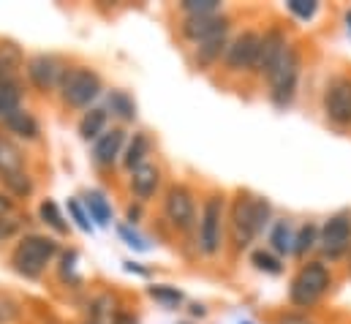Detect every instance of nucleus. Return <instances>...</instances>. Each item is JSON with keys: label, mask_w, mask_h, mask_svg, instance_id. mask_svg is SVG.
I'll return each instance as SVG.
<instances>
[{"label": "nucleus", "mask_w": 351, "mask_h": 324, "mask_svg": "<svg viewBox=\"0 0 351 324\" xmlns=\"http://www.w3.org/2000/svg\"><path fill=\"white\" fill-rule=\"evenodd\" d=\"M269 221V202L251 196V194H240L232 205V238L237 248H245L251 243Z\"/></svg>", "instance_id": "f257e3e1"}, {"label": "nucleus", "mask_w": 351, "mask_h": 324, "mask_svg": "<svg viewBox=\"0 0 351 324\" xmlns=\"http://www.w3.org/2000/svg\"><path fill=\"white\" fill-rule=\"evenodd\" d=\"M58 256V243L52 238H44V235H27L22 238L14 253H11V264L19 275L25 278H38L49 264L52 259Z\"/></svg>", "instance_id": "f03ea898"}, {"label": "nucleus", "mask_w": 351, "mask_h": 324, "mask_svg": "<svg viewBox=\"0 0 351 324\" xmlns=\"http://www.w3.org/2000/svg\"><path fill=\"white\" fill-rule=\"evenodd\" d=\"M330 284H332V275H330L327 264L308 262L294 275V281L289 286V300L297 308H311V305H316L322 300V294L330 289Z\"/></svg>", "instance_id": "7ed1b4c3"}, {"label": "nucleus", "mask_w": 351, "mask_h": 324, "mask_svg": "<svg viewBox=\"0 0 351 324\" xmlns=\"http://www.w3.org/2000/svg\"><path fill=\"white\" fill-rule=\"evenodd\" d=\"M101 93V77L95 71H90L85 66H77V69H69L66 77L60 82V95L69 106L74 109H85L90 106V101Z\"/></svg>", "instance_id": "20e7f679"}, {"label": "nucleus", "mask_w": 351, "mask_h": 324, "mask_svg": "<svg viewBox=\"0 0 351 324\" xmlns=\"http://www.w3.org/2000/svg\"><path fill=\"white\" fill-rule=\"evenodd\" d=\"M223 240V196L213 194L204 199L202 218H199V248L207 256H215Z\"/></svg>", "instance_id": "39448f33"}, {"label": "nucleus", "mask_w": 351, "mask_h": 324, "mask_svg": "<svg viewBox=\"0 0 351 324\" xmlns=\"http://www.w3.org/2000/svg\"><path fill=\"white\" fill-rule=\"evenodd\" d=\"M297 80H300V52L294 47H289L283 60L278 63V69L269 74V95H272L275 106L291 104V98L297 93Z\"/></svg>", "instance_id": "423d86ee"}, {"label": "nucleus", "mask_w": 351, "mask_h": 324, "mask_svg": "<svg viewBox=\"0 0 351 324\" xmlns=\"http://www.w3.org/2000/svg\"><path fill=\"white\" fill-rule=\"evenodd\" d=\"M259 44H262V36H259V33H254V30L240 33V36L226 47V55H223L226 69H229V71H254L256 55H259Z\"/></svg>", "instance_id": "0eeeda50"}, {"label": "nucleus", "mask_w": 351, "mask_h": 324, "mask_svg": "<svg viewBox=\"0 0 351 324\" xmlns=\"http://www.w3.org/2000/svg\"><path fill=\"white\" fill-rule=\"evenodd\" d=\"M319 248L324 251V256L330 259H341L351 248V216L349 213H338L332 216L319 238Z\"/></svg>", "instance_id": "6e6552de"}, {"label": "nucleus", "mask_w": 351, "mask_h": 324, "mask_svg": "<svg viewBox=\"0 0 351 324\" xmlns=\"http://www.w3.org/2000/svg\"><path fill=\"white\" fill-rule=\"evenodd\" d=\"M66 66L52 55H36L27 60V80L33 82L41 93L60 90V82L66 77Z\"/></svg>", "instance_id": "1a4fd4ad"}, {"label": "nucleus", "mask_w": 351, "mask_h": 324, "mask_svg": "<svg viewBox=\"0 0 351 324\" xmlns=\"http://www.w3.org/2000/svg\"><path fill=\"white\" fill-rule=\"evenodd\" d=\"M286 49H289V44H286V33L278 30V27L267 30V33L262 36V44H259V55H256V66H254V71H256V74H264V77L269 80V74H272V71L278 69V63L283 60Z\"/></svg>", "instance_id": "9d476101"}, {"label": "nucleus", "mask_w": 351, "mask_h": 324, "mask_svg": "<svg viewBox=\"0 0 351 324\" xmlns=\"http://www.w3.org/2000/svg\"><path fill=\"white\" fill-rule=\"evenodd\" d=\"M164 210H167V218L175 224L177 229H188L196 218V202H193V194L185 188V185H172L167 191V199H164Z\"/></svg>", "instance_id": "9b49d317"}, {"label": "nucleus", "mask_w": 351, "mask_h": 324, "mask_svg": "<svg viewBox=\"0 0 351 324\" xmlns=\"http://www.w3.org/2000/svg\"><path fill=\"white\" fill-rule=\"evenodd\" d=\"M229 16L223 14H207V16H185L182 22V36L202 44L207 38H218V36H226L229 33Z\"/></svg>", "instance_id": "f8f14e48"}, {"label": "nucleus", "mask_w": 351, "mask_h": 324, "mask_svg": "<svg viewBox=\"0 0 351 324\" xmlns=\"http://www.w3.org/2000/svg\"><path fill=\"white\" fill-rule=\"evenodd\" d=\"M324 112L332 123L351 126V80H335L327 87Z\"/></svg>", "instance_id": "ddd939ff"}, {"label": "nucleus", "mask_w": 351, "mask_h": 324, "mask_svg": "<svg viewBox=\"0 0 351 324\" xmlns=\"http://www.w3.org/2000/svg\"><path fill=\"white\" fill-rule=\"evenodd\" d=\"M123 142H125V131L123 128H112V131H104L95 145H93V161L98 166H112L117 161L120 150H123Z\"/></svg>", "instance_id": "4468645a"}, {"label": "nucleus", "mask_w": 351, "mask_h": 324, "mask_svg": "<svg viewBox=\"0 0 351 324\" xmlns=\"http://www.w3.org/2000/svg\"><path fill=\"white\" fill-rule=\"evenodd\" d=\"M161 185V169L156 163H142L131 172V191L139 202H147L150 196H156Z\"/></svg>", "instance_id": "2eb2a0df"}, {"label": "nucleus", "mask_w": 351, "mask_h": 324, "mask_svg": "<svg viewBox=\"0 0 351 324\" xmlns=\"http://www.w3.org/2000/svg\"><path fill=\"white\" fill-rule=\"evenodd\" d=\"M3 126L11 131V134H16V137H22V139H38V134H41V126H38V120L27 112V109H14V112H8L5 117H3Z\"/></svg>", "instance_id": "dca6fc26"}, {"label": "nucleus", "mask_w": 351, "mask_h": 324, "mask_svg": "<svg viewBox=\"0 0 351 324\" xmlns=\"http://www.w3.org/2000/svg\"><path fill=\"white\" fill-rule=\"evenodd\" d=\"M16 172H25V156L8 137H0V177Z\"/></svg>", "instance_id": "f3484780"}, {"label": "nucleus", "mask_w": 351, "mask_h": 324, "mask_svg": "<svg viewBox=\"0 0 351 324\" xmlns=\"http://www.w3.org/2000/svg\"><path fill=\"white\" fill-rule=\"evenodd\" d=\"M226 36H218V38H207V41H202L199 47H196V66L199 69H207V66H213L221 55H226Z\"/></svg>", "instance_id": "a211bd4d"}, {"label": "nucleus", "mask_w": 351, "mask_h": 324, "mask_svg": "<svg viewBox=\"0 0 351 324\" xmlns=\"http://www.w3.org/2000/svg\"><path fill=\"white\" fill-rule=\"evenodd\" d=\"M104 131H106V109H90L82 115V120H80V137L82 139L95 142Z\"/></svg>", "instance_id": "6ab92c4d"}, {"label": "nucleus", "mask_w": 351, "mask_h": 324, "mask_svg": "<svg viewBox=\"0 0 351 324\" xmlns=\"http://www.w3.org/2000/svg\"><path fill=\"white\" fill-rule=\"evenodd\" d=\"M150 156V139H147V134H134V139H131V145H128V150H125V159L123 163L134 172L136 166H142V163H147L145 159Z\"/></svg>", "instance_id": "aec40b11"}, {"label": "nucleus", "mask_w": 351, "mask_h": 324, "mask_svg": "<svg viewBox=\"0 0 351 324\" xmlns=\"http://www.w3.org/2000/svg\"><path fill=\"white\" fill-rule=\"evenodd\" d=\"M294 240L297 238H294V229H291L289 221H278L269 232V245L278 253H294Z\"/></svg>", "instance_id": "412c9836"}, {"label": "nucleus", "mask_w": 351, "mask_h": 324, "mask_svg": "<svg viewBox=\"0 0 351 324\" xmlns=\"http://www.w3.org/2000/svg\"><path fill=\"white\" fill-rule=\"evenodd\" d=\"M85 207H88L90 218H93L98 227H106V224L112 221V207H109V202L104 199L101 191H90L88 196H85Z\"/></svg>", "instance_id": "4be33fe9"}, {"label": "nucleus", "mask_w": 351, "mask_h": 324, "mask_svg": "<svg viewBox=\"0 0 351 324\" xmlns=\"http://www.w3.org/2000/svg\"><path fill=\"white\" fill-rule=\"evenodd\" d=\"M109 109H112V115H117L120 120H134V117H136V104H134V98H131L128 93H123V90H112V93H109Z\"/></svg>", "instance_id": "5701e85b"}, {"label": "nucleus", "mask_w": 351, "mask_h": 324, "mask_svg": "<svg viewBox=\"0 0 351 324\" xmlns=\"http://www.w3.org/2000/svg\"><path fill=\"white\" fill-rule=\"evenodd\" d=\"M38 216H41V221H44L49 229H55L58 235H66V232H69V224H66V218H63L60 207H58L52 199H44V202H41Z\"/></svg>", "instance_id": "b1692460"}, {"label": "nucleus", "mask_w": 351, "mask_h": 324, "mask_svg": "<svg viewBox=\"0 0 351 324\" xmlns=\"http://www.w3.org/2000/svg\"><path fill=\"white\" fill-rule=\"evenodd\" d=\"M0 183L8 188L11 196H30L33 194V177L27 172H16V174H3Z\"/></svg>", "instance_id": "393cba45"}, {"label": "nucleus", "mask_w": 351, "mask_h": 324, "mask_svg": "<svg viewBox=\"0 0 351 324\" xmlns=\"http://www.w3.org/2000/svg\"><path fill=\"white\" fill-rule=\"evenodd\" d=\"M19 101H22V93H19L16 82H0V117L19 109Z\"/></svg>", "instance_id": "a878e982"}, {"label": "nucleus", "mask_w": 351, "mask_h": 324, "mask_svg": "<svg viewBox=\"0 0 351 324\" xmlns=\"http://www.w3.org/2000/svg\"><path fill=\"white\" fill-rule=\"evenodd\" d=\"M316 243H319V229H316L313 224H305V227L300 229L297 240H294V253H297V256H305Z\"/></svg>", "instance_id": "bb28decb"}, {"label": "nucleus", "mask_w": 351, "mask_h": 324, "mask_svg": "<svg viewBox=\"0 0 351 324\" xmlns=\"http://www.w3.org/2000/svg\"><path fill=\"white\" fill-rule=\"evenodd\" d=\"M221 3L218 0H185L182 3V11L188 16H207V14H218Z\"/></svg>", "instance_id": "cd10ccee"}, {"label": "nucleus", "mask_w": 351, "mask_h": 324, "mask_svg": "<svg viewBox=\"0 0 351 324\" xmlns=\"http://www.w3.org/2000/svg\"><path fill=\"white\" fill-rule=\"evenodd\" d=\"M150 297L164 303V305H169V308H175V305L182 303V292L175 289V286H150Z\"/></svg>", "instance_id": "c85d7f7f"}, {"label": "nucleus", "mask_w": 351, "mask_h": 324, "mask_svg": "<svg viewBox=\"0 0 351 324\" xmlns=\"http://www.w3.org/2000/svg\"><path fill=\"white\" fill-rule=\"evenodd\" d=\"M251 262L259 267V270H264V273H269V275H278L283 267H280V262L272 256V253H267V251H254V256H251Z\"/></svg>", "instance_id": "c756f323"}, {"label": "nucleus", "mask_w": 351, "mask_h": 324, "mask_svg": "<svg viewBox=\"0 0 351 324\" xmlns=\"http://www.w3.org/2000/svg\"><path fill=\"white\" fill-rule=\"evenodd\" d=\"M286 5L297 19H313V14L319 11L316 0H286Z\"/></svg>", "instance_id": "7c9ffc66"}, {"label": "nucleus", "mask_w": 351, "mask_h": 324, "mask_svg": "<svg viewBox=\"0 0 351 324\" xmlns=\"http://www.w3.org/2000/svg\"><path fill=\"white\" fill-rule=\"evenodd\" d=\"M0 63H3L8 71H14L16 66H22V52H19V47H16V44H0Z\"/></svg>", "instance_id": "2f4dec72"}, {"label": "nucleus", "mask_w": 351, "mask_h": 324, "mask_svg": "<svg viewBox=\"0 0 351 324\" xmlns=\"http://www.w3.org/2000/svg\"><path fill=\"white\" fill-rule=\"evenodd\" d=\"M69 213H71V218L77 221V227H80L82 232H93V227H90V218L85 216V210H82V205H80L77 199H69Z\"/></svg>", "instance_id": "473e14b6"}, {"label": "nucleus", "mask_w": 351, "mask_h": 324, "mask_svg": "<svg viewBox=\"0 0 351 324\" xmlns=\"http://www.w3.org/2000/svg\"><path fill=\"white\" fill-rule=\"evenodd\" d=\"M16 232H19V218H14V216H0V243L8 240V238H14Z\"/></svg>", "instance_id": "72a5a7b5"}, {"label": "nucleus", "mask_w": 351, "mask_h": 324, "mask_svg": "<svg viewBox=\"0 0 351 324\" xmlns=\"http://www.w3.org/2000/svg\"><path fill=\"white\" fill-rule=\"evenodd\" d=\"M117 235H120V238H123L125 243L131 245L134 251H147V243H145V240H142V238H139L136 232H131L128 227H117Z\"/></svg>", "instance_id": "f704fd0d"}, {"label": "nucleus", "mask_w": 351, "mask_h": 324, "mask_svg": "<svg viewBox=\"0 0 351 324\" xmlns=\"http://www.w3.org/2000/svg\"><path fill=\"white\" fill-rule=\"evenodd\" d=\"M278 324H316V322H311L305 314H283V316H278Z\"/></svg>", "instance_id": "c9c22d12"}, {"label": "nucleus", "mask_w": 351, "mask_h": 324, "mask_svg": "<svg viewBox=\"0 0 351 324\" xmlns=\"http://www.w3.org/2000/svg\"><path fill=\"white\" fill-rule=\"evenodd\" d=\"M11 213H14V199L0 191V216H11Z\"/></svg>", "instance_id": "e433bc0d"}, {"label": "nucleus", "mask_w": 351, "mask_h": 324, "mask_svg": "<svg viewBox=\"0 0 351 324\" xmlns=\"http://www.w3.org/2000/svg\"><path fill=\"white\" fill-rule=\"evenodd\" d=\"M112 324H136L134 316H125V314H114V322Z\"/></svg>", "instance_id": "4c0bfd02"}, {"label": "nucleus", "mask_w": 351, "mask_h": 324, "mask_svg": "<svg viewBox=\"0 0 351 324\" xmlns=\"http://www.w3.org/2000/svg\"><path fill=\"white\" fill-rule=\"evenodd\" d=\"M139 216H142V210H139V207H128V221H131V224H136V221H139Z\"/></svg>", "instance_id": "58836bf2"}, {"label": "nucleus", "mask_w": 351, "mask_h": 324, "mask_svg": "<svg viewBox=\"0 0 351 324\" xmlns=\"http://www.w3.org/2000/svg\"><path fill=\"white\" fill-rule=\"evenodd\" d=\"M3 319H5V314H3V308H0V322H3Z\"/></svg>", "instance_id": "ea45409f"}, {"label": "nucleus", "mask_w": 351, "mask_h": 324, "mask_svg": "<svg viewBox=\"0 0 351 324\" xmlns=\"http://www.w3.org/2000/svg\"><path fill=\"white\" fill-rule=\"evenodd\" d=\"M346 19H349V25H351V11H349V16H346Z\"/></svg>", "instance_id": "a19ab883"}, {"label": "nucleus", "mask_w": 351, "mask_h": 324, "mask_svg": "<svg viewBox=\"0 0 351 324\" xmlns=\"http://www.w3.org/2000/svg\"><path fill=\"white\" fill-rule=\"evenodd\" d=\"M243 324H251V322H243Z\"/></svg>", "instance_id": "79ce46f5"}, {"label": "nucleus", "mask_w": 351, "mask_h": 324, "mask_svg": "<svg viewBox=\"0 0 351 324\" xmlns=\"http://www.w3.org/2000/svg\"><path fill=\"white\" fill-rule=\"evenodd\" d=\"M88 324H93V322H88Z\"/></svg>", "instance_id": "37998d69"}]
</instances>
